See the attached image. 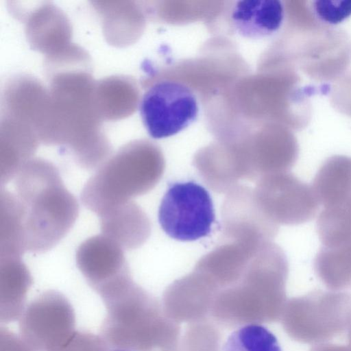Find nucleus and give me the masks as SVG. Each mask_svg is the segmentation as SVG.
I'll return each mask as SVG.
<instances>
[{
  "instance_id": "obj_5",
  "label": "nucleus",
  "mask_w": 351,
  "mask_h": 351,
  "mask_svg": "<svg viewBox=\"0 0 351 351\" xmlns=\"http://www.w3.org/2000/svg\"><path fill=\"white\" fill-rule=\"evenodd\" d=\"M143 123L150 136L176 134L197 119L199 105L187 85L171 80L157 81L146 88L139 103Z\"/></svg>"
},
{
  "instance_id": "obj_6",
  "label": "nucleus",
  "mask_w": 351,
  "mask_h": 351,
  "mask_svg": "<svg viewBox=\"0 0 351 351\" xmlns=\"http://www.w3.org/2000/svg\"><path fill=\"white\" fill-rule=\"evenodd\" d=\"M254 193L263 212L278 226L308 222L319 208L311 186L289 171L263 176L256 181Z\"/></svg>"
},
{
  "instance_id": "obj_11",
  "label": "nucleus",
  "mask_w": 351,
  "mask_h": 351,
  "mask_svg": "<svg viewBox=\"0 0 351 351\" xmlns=\"http://www.w3.org/2000/svg\"><path fill=\"white\" fill-rule=\"evenodd\" d=\"M99 217L102 234L117 242L123 249L132 250L140 247L151 233L148 217L132 201Z\"/></svg>"
},
{
  "instance_id": "obj_13",
  "label": "nucleus",
  "mask_w": 351,
  "mask_h": 351,
  "mask_svg": "<svg viewBox=\"0 0 351 351\" xmlns=\"http://www.w3.org/2000/svg\"><path fill=\"white\" fill-rule=\"evenodd\" d=\"M324 208L343 202L351 197V158L335 155L328 158L311 185Z\"/></svg>"
},
{
  "instance_id": "obj_1",
  "label": "nucleus",
  "mask_w": 351,
  "mask_h": 351,
  "mask_svg": "<svg viewBox=\"0 0 351 351\" xmlns=\"http://www.w3.org/2000/svg\"><path fill=\"white\" fill-rule=\"evenodd\" d=\"M49 74L48 117L43 143L65 145L81 167L98 169L111 147L95 108V81L89 67L62 69Z\"/></svg>"
},
{
  "instance_id": "obj_12",
  "label": "nucleus",
  "mask_w": 351,
  "mask_h": 351,
  "mask_svg": "<svg viewBox=\"0 0 351 351\" xmlns=\"http://www.w3.org/2000/svg\"><path fill=\"white\" fill-rule=\"evenodd\" d=\"M93 98L96 112L101 121H117L134 112L138 96L130 77L113 75L95 81Z\"/></svg>"
},
{
  "instance_id": "obj_3",
  "label": "nucleus",
  "mask_w": 351,
  "mask_h": 351,
  "mask_svg": "<svg viewBox=\"0 0 351 351\" xmlns=\"http://www.w3.org/2000/svg\"><path fill=\"white\" fill-rule=\"evenodd\" d=\"M165 167L156 147L141 141L128 143L87 181L81 193L82 203L100 217L151 191L161 179Z\"/></svg>"
},
{
  "instance_id": "obj_14",
  "label": "nucleus",
  "mask_w": 351,
  "mask_h": 351,
  "mask_svg": "<svg viewBox=\"0 0 351 351\" xmlns=\"http://www.w3.org/2000/svg\"><path fill=\"white\" fill-rule=\"evenodd\" d=\"M313 263L316 275L327 287L351 289V237L332 246H322Z\"/></svg>"
},
{
  "instance_id": "obj_8",
  "label": "nucleus",
  "mask_w": 351,
  "mask_h": 351,
  "mask_svg": "<svg viewBox=\"0 0 351 351\" xmlns=\"http://www.w3.org/2000/svg\"><path fill=\"white\" fill-rule=\"evenodd\" d=\"M76 261L80 271L94 285H112L130 276L123 248L102 234L86 239L79 246Z\"/></svg>"
},
{
  "instance_id": "obj_19",
  "label": "nucleus",
  "mask_w": 351,
  "mask_h": 351,
  "mask_svg": "<svg viewBox=\"0 0 351 351\" xmlns=\"http://www.w3.org/2000/svg\"><path fill=\"white\" fill-rule=\"evenodd\" d=\"M110 351H136L135 350H132V349H128V348H117V349H113V350H111Z\"/></svg>"
},
{
  "instance_id": "obj_2",
  "label": "nucleus",
  "mask_w": 351,
  "mask_h": 351,
  "mask_svg": "<svg viewBox=\"0 0 351 351\" xmlns=\"http://www.w3.org/2000/svg\"><path fill=\"white\" fill-rule=\"evenodd\" d=\"M25 251L45 252L70 230L78 215L76 198L65 187L58 169L43 158H32L14 180Z\"/></svg>"
},
{
  "instance_id": "obj_7",
  "label": "nucleus",
  "mask_w": 351,
  "mask_h": 351,
  "mask_svg": "<svg viewBox=\"0 0 351 351\" xmlns=\"http://www.w3.org/2000/svg\"><path fill=\"white\" fill-rule=\"evenodd\" d=\"M226 195L221 210L222 241L251 243L273 241L279 226L261 209L253 189L239 184Z\"/></svg>"
},
{
  "instance_id": "obj_18",
  "label": "nucleus",
  "mask_w": 351,
  "mask_h": 351,
  "mask_svg": "<svg viewBox=\"0 0 351 351\" xmlns=\"http://www.w3.org/2000/svg\"><path fill=\"white\" fill-rule=\"evenodd\" d=\"M308 6L317 22L326 26L339 24L351 16V0H313Z\"/></svg>"
},
{
  "instance_id": "obj_15",
  "label": "nucleus",
  "mask_w": 351,
  "mask_h": 351,
  "mask_svg": "<svg viewBox=\"0 0 351 351\" xmlns=\"http://www.w3.org/2000/svg\"><path fill=\"white\" fill-rule=\"evenodd\" d=\"M101 19L103 32L114 46H127L134 38L136 7L131 1H92Z\"/></svg>"
},
{
  "instance_id": "obj_4",
  "label": "nucleus",
  "mask_w": 351,
  "mask_h": 351,
  "mask_svg": "<svg viewBox=\"0 0 351 351\" xmlns=\"http://www.w3.org/2000/svg\"><path fill=\"white\" fill-rule=\"evenodd\" d=\"M158 221L163 231L178 241L208 236L215 221L210 193L193 181L170 183L159 206Z\"/></svg>"
},
{
  "instance_id": "obj_10",
  "label": "nucleus",
  "mask_w": 351,
  "mask_h": 351,
  "mask_svg": "<svg viewBox=\"0 0 351 351\" xmlns=\"http://www.w3.org/2000/svg\"><path fill=\"white\" fill-rule=\"evenodd\" d=\"M285 16L283 3L278 0H242L231 9L230 22L243 37H269L281 27Z\"/></svg>"
},
{
  "instance_id": "obj_16",
  "label": "nucleus",
  "mask_w": 351,
  "mask_h": 351,
  "mask_svg": "<svg viewBox=\"0 0 351 351\" xmlns=\"http://www.w3.org/2000/svg\"><path fill=\"white\" fill-rule=\"evenodd\" d=\"M317 231L322 246L337 245L351 237V197L319 213Z\"/></svg>"
},
{
  "instance_id": "obj_9",
  "label": "nucleus",
  "mask_w": 351,
  "mask_h": 351,
  "mask_svg": "<svg viewBox=\"0 0 351 351\" xmlns=\"http://www.w3.org/2000/svg\"><path fill=\"white\" fill-rule=\"evenodd\" d=\"M25 34L32 48L46 55V58L63 51L72 43L71 25L64 12L48 2L27 9Z\"/></svg>"
},
{
  "instance_id": "obj_17",
  "label": "nucleus",
  "mask_w": 351,
  "mask_h": 351,
  "mask_svg": "<svg viewBox=\"0 0 351 351\" xmlns=\"http://www.w3.org/2000/svg\"><path fill=\"white\" fill-rule=\"evenodd\" d=\"M221 351H282L276 336L266 327L248 324L232 332Z\"/></svg>"
}]
</instances>
